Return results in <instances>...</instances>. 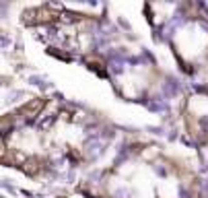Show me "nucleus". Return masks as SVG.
I'll return each instance as SVG.
<instances>
[{"label":"nucleus","instance_id":"f257e3e1","mask_svg":"<svg viewBox=\"0 0 208 198\" xmlns=\"http://www.w3.org/2000/svg\"><path fill=\"white\" fill-rule=\"evenodd\" d=\"M29 83H31V85H37V87H41L43 91H48V89H52V87H54V85L45 79V76H41V74H37V76L33 74V76L29 79Z\"/></svg>","mask_w":208,"mask_h":198},{"label":"nucleus","instance_id":"f03ea898","mask_svg":"<svg viewBox=\"0 0 208 198\" xmlns=\"http://www.w3.org/2000/svg\"><path fill=\"white\" fill-rule=\"evenodd\" d=\"M109 68H111V72H122L124 70V60H111L109 62Z\"/></svg>","mask_w":208,"mask_h":198},{"label":"nucleus","instance_id":"7ed1b4c3","mask_svg":"<svg viewBox=\"0 0 208 198\" xmlns=\"http://www.w3.org/2000/svg\"><path fill=\"white\" fill-rule=\"evenodd\" d=\"M183 23H185V17H183L181 13H175V15H173V21H171V25H175V27H181Z\"/></svg>","mask_w":208,"mask_h":198},{"label":"nucleus","instance_id":"20e7f679","mask_svg":"<svg viewBox=\"0 0 208 198\" xmlns=\"http://www.w3.org/2000/svg\"><path fill=\"white\" fill-rule=\"evenodd\" d=\"M52 122H54V116L50 114V116H48V118H43V120H41L39 124H37V128H45V126H50Z\"/></svg>","mask_w":208,"mask_h":198},{"label":"nucleus","instance_id":"39448f33","mask_svg":"<svg viewBox=\"0 0 208 198\" xmlns=\"http://www.w3.org/2000/svg\"><path fill=\"white\" fill-rule=\"evenodd\" d=\"M23 95H25L23 91H13V93L8 95V101H17V99H19V97H23Z\"/></svg>","mask_w":208,"mask_h":198},{"label":"nucleus","instance_id":"423d86ee","mask_svg":"<svg viewBox=\"0 0 208 198\" xmlns=\"http://www.w3.org/2000/svg\"><path fill=\"white\" fill-rule=\"evenodd\" d=\"M200 188H202V194H204V196H208V178L200 182Z\"/></svg>","mask_w":208,"mask_h":198},{"label":"nucleus","instance_id":"0eeeda50","mask_svg":"<svg viewBox=\"0 0 208 198\" xmlns=\"http://www.w3.org/2000/svg\"><path fill=\"white\" fill-rule=\"evenodd\" d=\"M64 180H66V182H72V180H74V171H68V173H64Z\"/></svg>","mask_w":208,"mask_h":198},{"label":"nucleus","instance_id":"6e6552de","mask_svg":"<svg viewBox=\"0 0 208 198\" xmlns=\"http://www.w3.org/2000/svg\"><path fill=\"white\" fill-rule=\"evenodd\" d=\"M8 45H10V39L8 37H2V48H8Z\"/></svg>","mask_w":208,"mask_h":198},{"label":"nucleus","instance_id":"1a4fd4ad","mask_svg":"<svg viewBox=\"0 0 208 198\" xmlns=\"http://www.w3.org/2000/svg\"><path fill=\"white\" fill-rule=\"evenodd\" d=\"M153 134H163V128H149Z\"/></svg>","mask_w":208,"mask_h":198},{"label":"nucleus","instance_id":"9d476101","mask_svg":"<svg viewBox=\"0 0 208 198\" xmlns=\"http://www.w3.org/2000/svg\"><path fill=\"white\" fill-rule=\"evenodd\" d=\"M179 194H181V198H190V194L185 192V190H181V192H179Z\"/></svg>","mask_w":208,"mask_h":198}]
</instances>
